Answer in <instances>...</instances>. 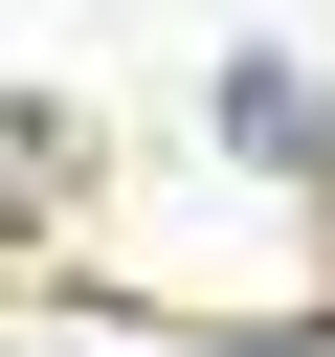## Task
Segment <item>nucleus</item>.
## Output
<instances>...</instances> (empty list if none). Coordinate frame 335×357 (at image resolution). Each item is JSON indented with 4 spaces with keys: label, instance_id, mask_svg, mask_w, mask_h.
<instances>
[{
    "label": "nucleus",
    "instance_id": "nucleus-1",
    "mask_svg": "<svg viewBox=\"0 0 335 357\" xmlns=\"http://www.w3.org/2000/svg\"><path fill=\"white\" fill-rule=\"evenodd\" d=\"M223 134H246V156H313V134H335V112H313V89H290V67H223Z\"/></svg>",
    "mask_w": 335,
    "mask_h": 357
}]
</instances>
